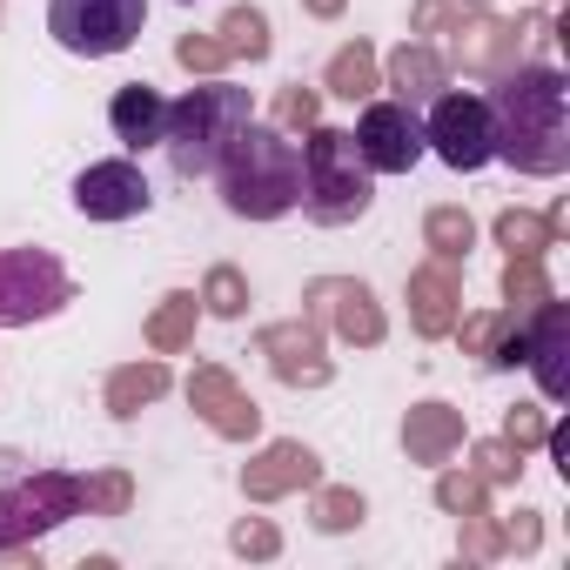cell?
<instances>
[{"mask_svg":"<svg viewBox=\"0 0 570 570\" xmlns=\"http://www.w3.org/2000/svg\"><path fill=\"white\" fill-rule=\"evenodd\" d=\"M483 101H490L497 161H510L517 175H563L570 168V88L550 61L510 68Z\"/></svg>","mask_w":570,"mask_h":570,"instance_id":"6da1fadb","label":"cell"},{"mask_svg":"<svg viewBox=\"0 0 570 570\" xmlns=\"http://www.w3.org/2000/svg\"><path fill=\"white\" fill-rule=\"evenodd\" d=\"M215 188H222L228 215H242V222H275V215L303 208V141H289L275 121L248 115L215 161Z\"/></svg>","mask_w":570,"mask_h":570,"instance_id":"7a4b0ae2","label":"cell"},{"mask_svg":"<svg viewBox=\"0 0 570 570\" xmlns=\"http://www.w3.org/2000/svg\"><path fill=\"white\" fill-rule=\"evenodd\" d=\"M248 115H255V101H248V88H235V81H195L188 95H175V101H168V121H161V155H168V168H175L181 181L215 175L222 148L235 141V128H242Z\"/></svg>","mask_w":570,"mask_h":570,"instance_id":"3957f363","label":"cell"},{"mask_svg":"<svg viewBox=\"0 0 570 570\" xmlns=\"http://www.w3.org/2000/svg\"><path fill=\"white\" fill-rule=\"evenodd\" d=\"M303 215L323 228H343L370 215V161L343 128H316L303 141Z\"/></svg>","mask_w":570,"mask_h":570,"instance_id":"277c9868","label":"cell"},{"mask_svg":"<svg viewBox=\"0 0 570 570\" xmlns=\"http://www.w3.org/2000/svg\"><path fill=\"white\" fill-rule=\"evenodd\" d=\"M141 28H148V0H48V35L81 61L128 55Z\"/></svg>","mask_w":570,"mask_h":570,"instance_id":"5b68a950","label":"cell"},{"mask_svg":"<svg viewBox=\"0 0 570 570\" xmlns=\"http://www.w3.org/2000/svg\"><path fill=\"white\" fill-rule=\"evenodd\" d=\"M75 282L48 248H0V330H28L55 309H68Z\"/></svg>","mask_w":570,"mask_h":570,"instance_id":"8992f818","label":"cell"},{"mask_svg":"<svg viewBox=\"0 0 570 570\" xmlns=\"http://www.w3.org/2000/svg\"><path fill=\"white\" fill-rule=\"evenodd\" d=\"M423 141H430V155H436L443 168H456V175H476V168H490V161H497L490 101H483V95H470V88L443 95V101L423 115Z\"/></svg>","mask_w":570,"mask_h":570,"instance_id":"52a82bcc","label":"cell"},{"mask_svg":"<svg viewBox=\"0 0 570 570\" xmlns=\"http://www.w3.org/2000/svg\"><path fill=\"white\" fill-rule=\"evenodd\" d=\"M356 155L370 161V175H410L423 155H430V141H423V115L410 108V101H370L363 115H356Z\"/></svg>","mask_w":570,"mask_h":570,"instance_id":"ba28073f","label":"cell"},{"mask_svg":"<svg viewBox=\"0 0 570 570\" xmlns=\"http://www.w3.org/2000/svg\"><path fill=\"white\" fill-rule=\"evenodd\" d=\"M75 208L88 222H135V215L155 208V188H148L135 155H115V161H88L75 175Z\"/></svg>","mask_w":570,"mask_h":570,"instance_id":"9c48e42d","label":"cell"},{"mask_svg":"<svg viewBox=\"0 0 570 570\" xmlns=\"http://www.w3.org/2000/svg\"><path fill=\"white\" fill-rule=\"evenodd\" d=\"M563 356H570V309L563 303H543L537 323H530V336H517V363H530V376H537V390L550 403L570 396V363Z\"/></svg>","mask_w":570,"mask_h":570,"instance_id":"30bf717a","label":"cell"},{"mask_svg":"<svg viewBox=\"0 0 570 570\" xmlns=\"http://www.w3.org/2000/svg\"><path fill=\"white\" fill-rule=\"evenodd\" d=\"M161 121H168V95H161V88H148V81L115 88V101H108V128H115V141H121L128 155L161 148Z\"/></svg>","mask_w":570,"mask_h":570,"instance_id":"8fae6325","label":"cell"}]
</instances>
